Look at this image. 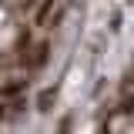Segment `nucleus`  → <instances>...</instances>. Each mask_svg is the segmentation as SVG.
Listing matches in <instances>:
<instances>
[{
	"label": "nucleus",
	"mask_w": 134,
	"mask_h": 134,
	"mask_svg": "<svg viewBox=\"0 0 134 134\" xmlns=\"http://www.w3.org/2000/svg\"><path fill=\"white\" fill-rule=\"evenodd\" d=\"M121 111H124V121H121V124H127V127H134V84H131V94H127V100H124V107H121Z\"/></svg>",
	"instance_id": "nucleus-1"
}]
</instances>
